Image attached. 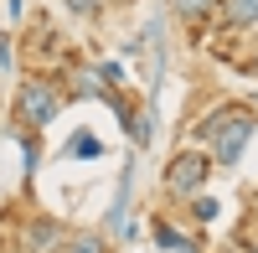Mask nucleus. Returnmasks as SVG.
Returning <instances> with one entry per match:
<instances>
[{"label":"nucleus","mask_w":258,"mask_h":253,"mask_svg":"<svg viewBox=\"0 0 258 253\" xmlns=\"http://www.w3.org/2000/svg\"><path fill=\"white\" fill-rule=\"evenodd\" d=\"M253 114L248 109H217V114H207V124H202V140H212L217 145V165H238L243 160V150H248V140H253Z\"/></svg>","instance_id":"f257e3e1"},{"label":"nucleus","mask_w":258,"mask_h":253,"mask_svg":"<svg viewBox=\"0 0 258 253\" xmlns=\"http://www.w3.org/2000/svg\"><path fill=\"white\" fill-rule=\"evenodd\" d=\"M16 109H21V119L31 124V130H47V124L57 119V109H62V98H57V88L52 83H21V93H16Z\"/></svg>","instance_id":"f03ea898"},{"label":"nucleus","mask_w":258,"mask_h":253,"mask_svg":"<svg viewBox=\"0 0 258 253\" xmlns=\"http://www.w3.org/2000/svg\"><path fill=\"white\" fill-rule=\"evenodd\" d=\"M207 176H212V160L202 155V150H181L176 160H170V171H165V186L176 197H191V192H202L207 186Z\"/></svg>","instance_id":"7ed1b4c3"},{"label":"nucleus","mask_w":258,"mask_h":253,"mask_svg":"<svg viewBox=\"0 0 258 253\" xmlns=\"http://www.w3.org/2000/svg\"><path fill=\"white\" fill-rule=\"evenodd\" d=\"M21 248H26V253H47V248H62V227H57V222H31L26 233H21Z\"/></svg>","instance_id":"20e7f679"},{"label":"nucleus","mask_w":258,"mask_h":253,"mask_svg":"<svg viewBox=\"0 0 258 253\" xmlns=\"http://www.w3.org/2000/svg\"><path fill=\"white\" fill-rule=\"evenodd\" d=\"M222 21H227V26L232 31H243V26H253V21H258V0H222Z\"/></svg>","instance_id":"39448f33"},{"label":"nucleus","mask_w":258,"mask_h":253,"mask_svg":"<svg viewBox=\"0 0 258 253\" xmlns=\"http://www.w3.org/2000/svg\"><path fill=\"white\" fill-rule=\"evenodd\" d=\"M222 0H176V16L181 21H191V26H197V21H207L212 11H217Z\"/></svg>","instance_id":"423d86ee"},{"label":"nucleus","mask_w":258,"mask_h":253,"mask_svg":"<svg viewBox=\"0 0 258 253\" xmlns=\"http://www.w3.org/2000/svg\"><path fill=\"white\" fill-rule=\"evenodd\" d=\"M155 238L170 248V253H197V243H191L186 233H176V227H170V222H155Z\"/></svg>","instance_id":"0eeeda50"},{"label":"nucleus","mask_w":258,"mask_h":253,"mask_svg":"<svg viewBox=\"0 0 258 253\" xmlns=\"http://www.w3.org/2000/svg\"><path fill=\"white\" fill-rule=\"evenodd\" d=\"M62 253H109V243H103L98 233H78V238L62 243Z\"/></svg>","instance_id":"6e6552de"},{"label":"nucleus","mask_w":258,"mask_h":253,"mask_svg":"<svg viewBox=\"0 0 258 253\" xmlns=\"http://www.w3.org/2000/svg\"><path fill=\"white\" fill-rule=\"evenodd\" d=\"M129 135H135V145H150V140H155V109H145V114L129 119Z\"/></svg>","instance_id":"1a4fd4ad"},{"label":"nucleus","mask_w":258,"mask_h":253,"mask_svg":"<svg viewBox=\"0 0 258 253\" xmlns=\"http://www.w3.org/2000/svg\"><path fill=\"white\" fill-rule=\"evenodd\" d=\"M73 155H83V160L98 155V140H93V135H78V140H73Z\"/></svg>","instance_id":"9d476101"},{"label":"nucleus","mask_w":258,"mask_h":253,"mask_svg":"<svg viewBox=\"0 0 258 253\" xmlns=\"http://www.w3.org/2000/svg\"><path fill=\"white\" fill-rule=\"evenodd\" d=\"M191 207H197V217H202V222H212V217H217V202H212V197H197Z\"/></svg>","instance_id":"9b49d317"},{"label":"nucleus","mask_w":258,"mask_h":253,"mask_svg":"<svg viewBox=\"0 0 258 253\" xmlns=\"http://www.w3.org/2000/svg\"><path fill=\"white\" fill-rule=\"evenodd\" d=\"M68 6H73L78 16H93V11H98V0H68Z\"/></svg>","instance_id":"f8f14e48"},{"label":"nucleus","mask_w":258,"mask_h":253,"mask_svg":"<svg viewBox=\"0 0 258 253\" xmlns=\"http://www.w3.org/2000/svg\"><path fill=\"white\" fill-rule=\"evenodd\" d=\"M253 73H258V62H253Z\"/></svg>","instance_id":"ddd939ff"},{"label":"nucleus","mask_w":258,"mask_h":253,"mask_svg":"<svg viewBox=\"0 0 258 253\" xmlns=\"http://www.w3.org/2000/svg\"><path fill=\"white\" fill-rule=\"evenodd\" d=\"M253 253H258V243H253Z\"/></svg>","instance_id":"4468645a"}]
</instances>
